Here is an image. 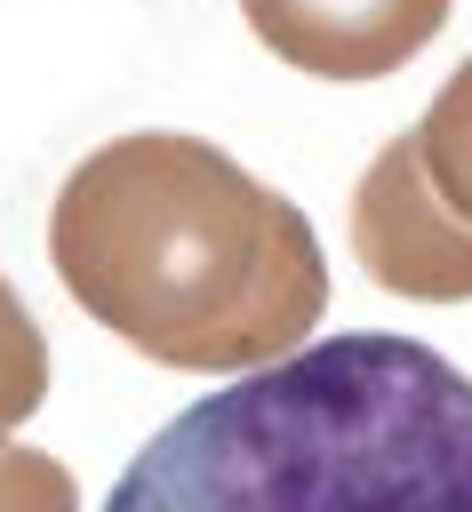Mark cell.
I'll return each mask as SVG.
<instances>
[{"label": "cell", "instance_id": "obj_4", "mask_svg": "<svg viewBox=\"0 0 472 512\" xmlns=\"http://www.w3.org/2000/svg\"><path fill=\"white\" fill-rule=\"evenodd\" d=\"M240 16L312 80H384L448 24V0H240Z\"/></svg>", "mask_w": 472, "mask_h": 512}, {"label": "cell", "instance_id": "obj_2", "mask_svg": "<svg viewBox=\"0 0 472 512\" xmlns=\"http://www.w3.org/2000/svg\"><path fill=\"white\" fill-rule=\"evenodd\" d=\"M104 512H472V376L416 336H328L216 384Z\"/></svg>", "mask_w": 472, "mask_h": 512}, {"label": "cell", "instance_id": "obj_5", "mask_svg": "<svg viewBox=\"0 0 472 512\" xmlns=\"http://www.w3.org/2000/svg\"><path fill=\"white\" fill-rule=\"evenodd\" d=\"M408 136H416V160H424L432 192L472 224V56L440 80V96L424 104V120Z\"/></svg>", "mask_w": 472, "mask_h": 512}, {"label": "cell", "instance_id": "obj_1", "mask_svg": "<svg viewBox=\"0 0 472 512\" xmlns=\"http://www.w3.org/2000/svg\"><path fill=\"white\" fill-rule=\"evenodd\" d=\"M48 256L96 328L184 376H256L328 312L312 216L176 128L96 144L48 208Z\"/></svg>", "mask_w": 472, "mask_h": 512}, {"label": "cell", "instance_id": "obj_7", "mask_svg": "<svg viewBox=\"0 0 472 512\" xmlns=\"http://www.w3.org/2000/svg\"><path fill=\"white\" fill-rule=\"evenodd\" d=\"M0 512H80V480L24 440H0Z\"/></svg>", "mask_w": 472, "mask_h": 512}, {"label": "cell", "instance_id": "obj_6", "mask_svg": "<svg viewBox=\"0 0 472 512\" xmlns=\"http://www.w3.org/2000/svg\"><path fill=\"white\" fill-rule=\"evenodd\" d=\"M48 400V336L24 312V296L0 280V440Z\"/></svg>", "mask_w": 472, "mask_h": 512}, {"label": "cell", "instance_id": "obj_3", "mask_svg": "<svg viewBox=\"0 0 472 512\" xmlns=\"http://www.w3.org/2000/svg\"><path fill=\"white\" fill-rule=\"evenodd\" d=\"M352 256L408 304H472V224L432 192L416 136H392L352 184Z\"/></svg>", "mask_w": 472, "mask_h": 512}]
</instances>
